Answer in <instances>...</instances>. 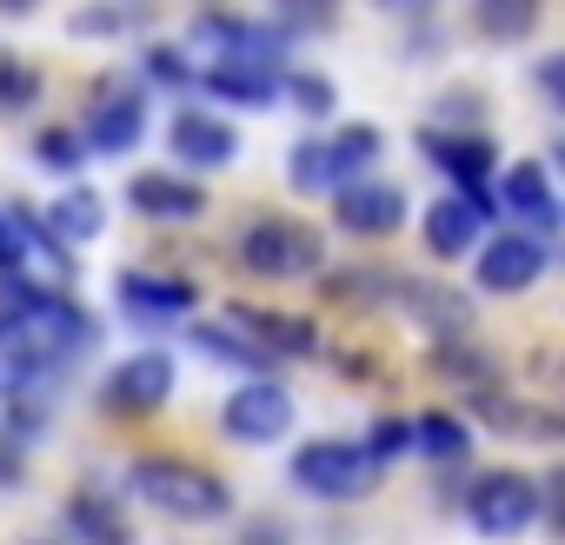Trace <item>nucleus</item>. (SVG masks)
Here are the masks:
<instances>
[{
  "label": "nucleus",
  "instance_id": "nucleus-8",
  "mask_svg": "<svg viewBox=\"0 0 565 545\" xmlns=\"http://www.w3.org/2000/svg\"><path fill=\"white\" fill-rule=\"evenodd\" d=\"M545 280V246L532 233H499L479 246V287L486 293H525Z\"/></svg>",
  "mask_w": 565,
  "mask_h": 545
},
{
  "label": "nucleus",
  "instance_id": "nucleus-32",
  "mask_svg": "<svg viewBox=\"0 0 565 545\" xmlns=\"http://www.w3.org/2000/svg\"><path fill=\"white\" fill-rule=\"evenodd\" d=\"M239 545H287V532H279V525H246Z\"/></svg>",
  "mask_w": 565,
  "mask_h": 545
},
{
  "label": "nucleus",
  "instance_id": "nucleus-14",
  "mask_svg": "<svg viewBox=\"0 0 565 545\" xmlns=\"http://www.w3.org/2000/svg\"><path fill=\"white\" fill-rule=\"evenodd\" d=\"M67 525H74L81 545H134V525H127V512L107 485H81L67 499Z\"/></svg>",
  "mask_w": 565,
  "mask_h": 545
},
{
  "label": "nucleus",
  "instance_id": "nucleus-2",
  "mask_svg": "<svg viewBox=\"0 0 565 545\" xmlns=\"http://www.w3.org/2000/svg\"><path fill=\"white\" fill-rule=\"evenodd\" d=\"M239 266L259 280H313L327 266V239L307 220H253L239 233Z\"/></svg>",
  "mask_w": 565,
  "mask_h": 545
},
{
  "label": "nucleus",
  "instance_id": "nucleus-4",
  "mask_svg": "<svg viewBox=\"0 0 565 545\" xmlns=\"http://www.w3.org/2000/svg\"><path fill=\"white\" fill-rule=\"evenodd\" d=\"M294 479H300V492H313L327 505H347V499H366L380 485V466L353 439H313V446L294 452Z\"/></svg>",
  "mask_w": 565,
  "mask_h": 545
},
{
  "label": "nucleus",
  "instance_id": "nucleus-23",
  "mask_svg": "<svg viewBox=\"0 0 565 545\" xmlns=\"http://www.w3.org/2000/svg\"><path fill=\"white\" fill-rule=\"evenodd\" d=\"M479 34H492V41H519V34H532V21H539V8L532 0H479Z\"/></svg>",
  "mask_w": 565,
  "mask_h": 545
},
{
  "label": "nucleus",
  "instance_id": "nucleus-25",
  "mask_svg": "<svg viewBox=\"0 0 565 545\" xmlns=\"http://www.w3.org/2000/svg\"><path fill=\"white\" fill-rule=\"evenodd\" d=\"M193 353H213V360H226V366H246V373H266V360L246 346V340H233V333H220V327H193Z\"/></svg>",
  "mask_w": 565,
  "mask_h": 545
},
{
  "label": "nucleus",
  "instance_id": "nucleus-28",
  "mask_svg": "<svg viewBox=\"0 0 565 545\" xmlns=\"http://www.w3.org/2000/svg\"><path fill=\"white\" fill-rule=\"evenodd\" d=\"M399 452H413V419H373L366 459H373V466H393Z\"/></svg>",
  "mask_w": 565,
  "mask_h": 545
},
{
  "label": "nucleus",
  "instance_id": "nucleus-30",
  "mask_svg": "<svg viewBox=\"0 0 565 545\" xmlns=\"http://www.w3.org/2000/svg\"><path fill=\"white\" fill-rule=\"evenodd\" d=\"M0 272H8V280L21 272V220L14 213H0Z\"/></svg>",
  "mask_w": 565,
  "mask_h": 545
},
{
  "label": "nucleus",
  "instance_id": "nucleus-20",
  "mask_svg": "<svg viewBox=\"0 0 565 545\" xmlns=\"http://www.w3.org/2000/svg\"><path fill=\"white\" fill-rule=\"evenodd\" d=\"M200 87H206V94H220V100H233V107H266V100L279 94V81H273V74H259V67H206V74H200Z\"/></svg>",
  "mask_w": 565,
  "mask_h": 545
},
{
  "label": "nucleus",
  "instance_id": "nucleus-7",
  "mask_svg": "<svg viewBox=\"0 0 565 545\" xmlns=\"http://www.w3.org/2000/svg\"><path fill=\"white\" fill-rule=\"evenodd\" d=\"M233 327H239V340L273 366V360H307L313 346H320V333H313V320H294V313H273V307H233L226 313Z\"/></svg>",
  "mask_w": 565,
  "mask_h": 545
},
{
  "label": "nucleus",
  "instance_id": "nucleus-19",
  "mask_svg": "<svg viewBox=\"0 0 565 545\" xmlns=\"http://www.w3.org/2000/svg\"><path fill=\"white\" fill-rule=\"evenodd\" d=\"M505 206L519 213V220H532V226H558V200H552V180H545V167L539 160H512V173H505Z\"/></svg>",
  "mask_w": 565,
  "mask_h": 545
},
{
  "label": "nucleus",
  "instance_id": "nucleus-15",
  "mask_svg": "<svg viewBox=\"0 0 565 545\" xmlns=\"http://www.w3.org/2000/svg\"><path fill=\"white\" fill-rule=\"evenodd\" d=\"M173 153L180 160H193V167H226L233 153H239V133L226 127V120H213V114H200V107H186L180 120H173Z\"/></svg>",
  "mask_w": 565,
  "mask_h": 545
},
{
  "label": "nucleus",
  "instance_id": "nucleus-16",
  "mask_svg": "<svg viewBox=\"0 0 565 545\" xmlns=\"http://www.w3.org/2000/svg\"><path fill=\"white\" fill-rule=\"evenodd\" d=\"M120 307L140 320H180L193 307L186 280H160V272H120Z\"/></svg>",
  "mask_w": 565,
  "mask_h": 545
},
{
  "label": "nucleus",
  "instance_id": "nucleus-21",
  "mask_svg": "<svg viewBox=\"0 0 565 545\" xmlns=\"http://www.w3.org/2000/svg\"><path fill=\"white\" fill-rule=\"evenodd\" d=\"M100 226H107V206H100V193H61L41 233H61V239H94Z\"/></svg>",
  "mask_w": 565,
  "mask_h": 545
},
{
  "label": "nucleus",
  "instance_id": "nucleus-24",
  "mask_svg": "<svg viewBox=\"0 0 565 545\" xmlns=\"http://www.w3.org/2000/svg\"><path fill=\"white\" fill-rule=\"evenodd\" d=\"M34 100H41V74L28 61H14V54H0V114H21Z\"/></svg>",
  "mask_w": 565,
  "mask_h": 545
},
{
  "label": "nucleus",
  "instance_id": "nucleus-27",
  "mask_svg": "<svg viewBox=\"0 0 565 545\" xmlns=\"http://www.w3.org/2000/svg\"><path fill=\"white\" fill-rule=\"evenodd\" d=\"M34 153H41V167H54V173H74V167L87 160V147H81V133H74V127H47Z\"/></svg>",
  "mask_w": 565,
  "mask_h": 545
},
{
  "label": "nucleus",
  "instance_id": "nucleus-5",
  "mask_svg": "<svg viewBox=\"0 0 565 545\" xmlns=\"http://www.w3.org/2000/svg\"><path fill=\"white\" fill-rule=\"evenodd\" d=\"M220 426H226L239 446H273L279 432L294 426V393H287V386H273V380H246V386L226 399Z\"/></svg>",
  "mask_w": 565,
  "mask_h": 545
},
{
  "label": "nucleus",
  "instance_id": "nucleus-10",
  "mask_svg": "<svg viewBox=\"0 0 565 545\" xmlns=\"http://www.w3.org/2000/svg\"><path fill=\"white\" fill-rule=\"evenodd\" d=\"M479 226H486V193H446L426 206V246L439 259H459L479 246Z\"/></svg>",
  "mask_w": 565,
  "mask_h": 545
},
{
  "label": "nucleus",
  "instance_id": "nucleus-12",
  "mask_svg": "<svg viewBox=\"0 0 565 545\" xmlns=\"http://www.w3.org/2000/svg\"><path fill=\"white\" fill-rule=\"evenodd\" d=\"M127 206L147 213V220L180 226V220H200V213H206V193H200L193 180H180V173H134V180H127Z\"/></svg>",
  "mask_w": 565,
  "mask_h": 545
},
{
  "label": "nucleus",
  "instance_id": "nucleus-11",
  "mask_svg": "<svg viewBox=\"0 0 565 545\" xmlns=\"http://www.w3.org/2000/svg\"><path fill=\"white\" fill-rule=\"evenodd\" d=\"M167 393H173V360L167 353H134L107 380V406L114 413H153V406H167Z\"/></svg>",
  "mask_w": 565,
  "mask_h": 545
},
{
  "label": "nucleus",
  "instance_id": "nucleus-33",
  "mask_svg": "<svg viewBox=\"0 0 565 545\" xmlns=\"http://www.w3.org/2000/svg\"><path fill=\"white\" fill-rule=\"evenodd\" d=\"M21 479V459H14V446H0V485H14Z\"/></svg>",
  "mask_w": 565,
  "mask_h": 545
},
{
  "label": "nucleus",
  "instance_id": "nucleus-26",
  "mask_svg": "<svg viewBox=\"0 0 565 545\" xmlns=\"http://www.w3.org/2000/svg\"><path fill=\"white\" fill-rule=\"evenodd\" d=\"M287 180H294L300 193H333V180H327V153H320V140H307V147H294V153H287Z\"/></svg>",
  "mask_w": 565,
  "mask_h": 545
},
{
  "label": "nucleus",
  "instance_id": "nucleus-22",
  "mask_svg": "<svg viewBox=\"0 0 565 545\" xmlns=\"http://www.w3.org/2000/svg\"><path fill=\"white\" fill-rule=\"evenodd\" d=\"M413 446L426 452V459H439V466H452V459H466V446H472V432L452 419V413H426V419H413Z\"/></svg>",
  "mask_w": 565,
  "mask_h": 545
},
{
  "label": "nucleus",
  "instance_id": "nucleus-9",
  "mask_svg": "<svg viewBox=\"0 0 565 545\" xmlns=\"http://www.w3.org/2000/svg\"><path fill=\"white\" fill-rule=\"evenodd\" d=\"M340 226L360 233V239H386V233L406 226V193L386 186V180H360V186L340 193Z\"/></svg>",
  "mask_w": 565,
  "mask_h": 545
},
{
  "label": "nucleus",
  "instance_id": "nucleus-29",
  "mask_svg": "<svg viewBox=\"0 0 565 545\" xmlns=\"http://www.w3.org/2000/svg\"><path fill=\"white\" fill-rule=\"evenodd\" d=\"M287 94H294V107L313 114V120L333 114V81H327V74H287Z\"/></svg>",
  "mask_w": 565,
  "mask_h": 545
},
{
  "label": "nucleus",
  "instance_id": "nucleus-1",
  "mask_svg": "<svg viewBox=\"0 0 565 545\" xmlns=\"http://www.w3.org/2000/svg\"><path fill=\"white\" fill-rule=\"evenodd\" d=\"M127 485H134L153 512H167V519H220V512L233 505L226 479L206 472V466H193V459H134Z\"/></svg>",
  "mask_w": 565,
  "mask_h": 545
},
{
  "label": "nucleus",
  "instance_id": "nucleus-17",
  "mask_svg": "<svg viewBox=\"0 0 565 545\" xmlns=\"http://www.w3.org/2000/svg\"><path fill=\"white\" fill-rule=\"evenodd\" d=\"M380 127H340L333 140H320V153H327V180H333V193H347V186H360L366 180V167L380 160Z\"/></svg>",
  "mask_w": 565,
  "mask_h": 545
},
{
  "label": "nucleus",
  "instance_id": "nucleus-31",
  "mask_svg": "<svg viewBox=\"0 0 565 545\" xmlns=\"http://www.w3.org/2000/svg\"><path fill=\"white\" fill-rule=\"evenodd\" d=\"M114 28H134V14H74V34H114Z\"/></svg>",
  "mask_w": 565,
  "mask_h": 545
},
{
  "label": "nucleus",
  "instance_id": "nucleus-13",
  "mask_svg": "<svg viewBox=\"0 0 565 545\" xmlns=\"http://www.w3.org/2000/svg\"><path fill=\"white\" fill-rule=\"evenodd\" d=\"M386 293H393V300H399V307H406L413 320H426L433 333H446V340H466V333H472V307H466V300H459L452 287H426V280H393Z\"/></svg>",
  "mask_w": 565,
  "mask_h": 545
},
{
  "label": "nucleus",
  "instance_id": "nucleus-18",
  "mask_svg": "<svg viewBox=\"0 0 565 545\" xmlns=\"http://www.w3.org/2000/svg\"><path fill=\"white\" fill-rule=\"evenodd\" d=\"M426 153H433L439 173L459 180V193H479V180L492 173V140H479V133H466V140H459V133H452V140H446V133H426Z\"/></svg>",
  "mask_w": 565,
  "mask_h": 545
},
{
  "label": "nucleus",
  "instance_id": "nucleus-3",
  "mask_svg": "<svg viewBox=\"0 0 565 545\" xmlns=\"http://www.w3.org/2000/svg\"><path fill=\"white\" fill-rule=\"evenodd\" d=\"M539 512H545V492L532 472H479L466 485V519L479 538H519L539 525Z\"/></svg>",
  "mask_w": 565,
  "mask_h": 545
},
{
  "label": "nucleus",
  "instance_id": "nucleus-6",
  "mask_svg": "<svg viewBox=\"0 0 565 545\" xmlns=\"http://www.w3.org/2000/svg\"><path fill=\"white\" fill-rule=\"evenodd\" d=\"M74 133H81V147H94V153H127V147H140V133H147L140 87L114 74V81L100 87V107H87V127H74Z\"/></svg>",
  "mask_w": 565,
  "mask_h": 545
}]
</instances>
